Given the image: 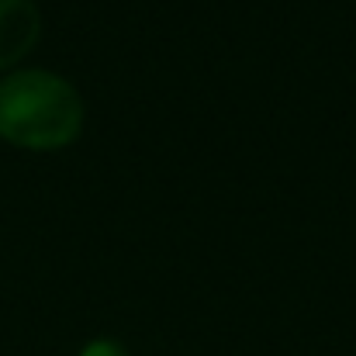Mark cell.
I'll use <instances>...</instances> for the list:
<instances>
[{"label":"cell","instance_id":"obj_1","mask_svg":"<svg viewBox=\"0 0 356 356\" xmlns=\"http://www.w3.org/2000/svg\"><path fill=\"white\" fill-rule=\"evenodd\" d=\"M80 90L49 70H14L0 80V138L17 149H66L83 131Z\"/></svg>","mask_w":356,"mask_h":356},{"label":"cell","instance_id":"obj_2","mask_svg":"<svg viewBox=\"0 0 356 356\" xmlns=\"http://www.w3.org/2000/svg\"><path fill=\"white\" fill-rule=\"evenodd\" d=\"M42 35V10L35 0H0V70L17 66Z\"/></svg>","mask_w":356,"mask_h":356},{"label":"cell","instance_id":"obj_3","mask_svg":"<svg viewBox=\"0 0 356 356\" xmlns=\"http://www.w3.org/2000/svg\"><path fill=\"white\" fill-rule=\"evenodd\" d=\"M80 356H128L124 353V346L115 343V339H94V343H87Z\"/></svg>","mask_w":356,"mask_h":356}]
</instances>
